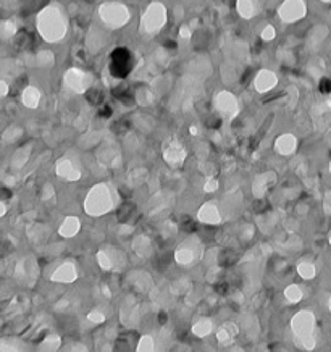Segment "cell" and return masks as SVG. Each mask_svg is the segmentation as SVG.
Listing matches in <instances>:
<instances>
[{
	"mask_svg": "<svg viewBox=\"0 0 331 352\" xmlns=\"http://www.w3.org/2000/svg\"><path fill=\"white\" fill-rule=\"evenodd\" d=\"M213 103H215V109L220 113V116L225 120H233L239 112V105H238L236 97L228 91L218 92L215 95V99H213Z\"/></svg>",
	"mask_w": 331,
	"mask_h": 352,
	"instance_id": "cell-6",
	"label": "cell"
},
{
	"mask_svg": "<svg viewBox=\"0 0 331 352\" xmlns=\"http://www.w3.org/2000/svg\"><path fill=\"white\" fill-rule=\"evenodd\" d=\"M218 186H220L218 179L213 178V176H210V178L207 179L205 186H204V191H205V193H215V191H218Z\"/></svg>",
	"mask_w": 331,
	"mask_h": 352,
	"instance_id": "cell-33",
	"label": "cell"
},
{
	"mask_svg": "<svg viewBox=\"0 0 331 352\" xmlns=\"http://www.w3.org/2000/svg\"><path fill=\"white\" fill-rule=\"evenodd\" d=\"M167 23V8L160 2H152L141 18V31L144 34H157Z\"/></svg>",
	"mask_w": 331,
	"mask_h": 352,
	"instance_id": "cell-5",
	"label": "cell"
},
{
	"mask_svg": "<svg viewBox=\"0 0 331 352\" xmlns=\"http://www.w3.org/2000/svg\"><path fill=\"white\" fill-rule=\"evenodd\" d=\"M79 230H81V220L78 217L70 215L63 220L61 226H60V234L63 238H73L79 233Z\"/></svg>",
	"mask_w": 331,
	"mask_h": 352,
	"instance_id": "cell-19",
	"label": "cell"
},
{
	"mask_svg": "<svg viewBox=\"0 0 331 352\" xmlns=\"http://www.w3.org/2000/svg\"><path fill=\"white\" fill-rule=\"evenodd\" d=\"M133 251L142 259L151 257V255H152V241H151V238L144 236V234L136 236L133 239Z\"/></svg>",
	"mask_w": 331,
	"mask_h": 352,
	"instance_id": "cell-18",
	"label": "cell"
},
{
	"mask_svg": "<svg viewBox=\"0 0 331 352\" xmlns=\"http://www.w3.org/2000/svg\"><path fill=\"white\" fill-rule=\"evenodd\" d=\"M88 320H89L91 323H94V325H100V323L105 322V315H104L102 310H97V308H94V310H91L88 314Z\"/></svg>",
	"mask_w": 331,
	"mask_h": 352,
	"instance_id": "cell-31",
	"label": "cell"
},
{
	"mask_svg": "<svg viewBox=\"0 0 331 352\" xmlns=\"http://www.w3.org/2000/svg\"><path fill=\"white\" fill-rule=\"evenodd\" d=\"M137 102H139L141 105H149L154 102V94L149 91V89H139L137 91V95H136Z\"/></svg>",
	"mask_w": 331,
	"mask_h": 352,
	"instance_id": "cell-29",
	"label": "cell"
},
{
	"mask_svg": "<svg viewBox=\"0 0 331 352\" xmlns=\"http://www.w3.org/2000/svg\"><path fill=\"white\" fill-rule=\"evenodd\" d=\"M99 16L109 28L118 29V28H123L128 21H130V10H128V7L123 5L121 2L112 0V2H105L100 5Z\"/></svg>",
	"mask_w": 331,
	"mask_h": 352,
	"instance_id": "cell-4",
	"label": "cell"
},
{
	"mask_svg": "<svg viewBox=\"0 0 331 352\" xmlns=\"http://www.w3.org/2000/svg\"><path fill=\"white\" fill-rule=\"evenodd\" d=\"M297 273L301 275L304 280H311L315 276V266L311 262H301L297 265Z\"/></svg>",
	"mask_w": 331,
	"mask_h": 352,
	"instance_id": "cell-27",
	"label": "cell"
},
{
	"mask_svg": "<svg viewBox=\"0 0 331 352\" xmlns=\"http://www.w3.org/2000/svg\"><path fill=\"white\" fill-rule=\"evenodd\" d=\"M63 79H65V84L71 91L78 92V94L86 92L91 86V76L79 68H70L65 73Z\"/></svg>",
	"mask_w": 331,
	"mask_h": 352,
	"instance_id": "cell-9",
	"label": "cell"
},
{
	"mask_svg": "<svg viewBox=\"0 0 331 352\" xmlns=\"http://www.w3.org/2000/svg\"><path fill=\"white\" fill-rule=\"evenodd\" d=\"M172 289L176 294H183V293H188L191 289V286H189V283L186 280H181V281H175L172 284Z\"/></svg>",
	"mask_w": 331,
	"mask_h": 352,
	"instance_id": "cell-32",
	"label": "cell"
},
{
	"mask_svg": "<svg viewBox=\"0 0 331 352\" xmlns=\"http://www.w3.org/2000/svg\"><path fill=\"white\" fill-rule=\"evenodd\" d=\"M305 4L302 0H284L278 8V16L284 23H294V21L304 18Z\"/></svg>",
	"mask_w": 331,
	"mask_h": 352,
	"instance_id": "cell-8",
	"label": "cell"
},
{
	"mask_svg": "<svg viewBox=\"0 0 331 352\" xmlns=\"http://www.w3.org/2000/svg\"><path fill=\"white\" fill-rule=\"evenodd\" d=\"M116 204V191L112 184L99 183L91 188L84 199V210L91 217H102Z\"/></svg>",
	"mask_w": 331,
	"mask_h": 352,
	"instance_id": "cell-1",
	"label": "cell"
},
{
	"mask_svg": "<svg viewBox=\"0 0 331 352\" xmlns=\"http://www.w3.org/2000/svg\"><path fill=\"white\" fill-rule=\"evenodd\" d=\"M39 100H40V92L36 88H28L23 92V102H25V105L31 107V109L37 107Z\"/></svg>",
	"mask_w": 331,
	"mask_h": 352,
	"instance_id": "cell-24",
	"label": "cell"
},
{
	"mask_svg": "<svg viewBox=\"0 0 331 352\" xmlns=\"http://www.w3.org/2000/svg\"><path fill=\"white\" fill-rule=\"evenodd\" d=\"M61 344V338L58 335H52L49 338H46V343L42 344V349H50V350H55L58 349Z\"/></svg>",
	"mask_w": 331,
	"mask_h": 352,
	"instance_id": "cell-30",
	"label": "cell"
},
{
	"mask_svg": "<svg viewBox=\"0 0 331 352\" xmlns=\"http://www.w3.org/2000/svg\"><path fill=\"white\" fill-rule=\"evenodd\" d=\"M154 349H155V339L151 335H144L139 339V343H137V347H136V350H139V352H151Z\"/></svg>",
	"mask_w": 331,
	"mask_h": 352,
	"instance_id": "cell-28",
	"label": "cell"
},
{
	"mask_svg": "<svg viewBox=\"0 0 331 352\" xmlns=\"http://www.w3.org/2000/svg\"><path fill=\"white\" fill-rule=\"evenodd\" d=\"M147 176H149L147 168L137 167V168H133L131 172L128 173L126 183L130 184V188H139V186H142L146 181H147Z\"/></svg>",
	"mask_w": 331,
	"mask_h": 352,
	"instance_id": "cell-20",
	"label": "cell"
},
{
	"mask_svg": "<svg viewBox=\"0 0 331 352\" xmlns=\"http://www.w3.org/2000/svg\"><path fill=\"white\" fill-rule=\"evenodd\" d=\"M37 28L40 36L49 42H58L67 36L68 23L58 7H47L37 18Z\"/></svg>",
	"mask_w": 331,
	"mask_h": 352,
	"instance_id": "cell-2",
	"label": "cell"
},
{
	"mask_svg": "<svg viewBox=\"0 0 331 352\" xmlns=\"http://www.w3.org/2000/svg\"><path fill=\"white\" fill-rule=\"evenodd\" d=\"M199 252H200L199 241L192 239V238L191 239H186V241H183L176 247V251H175V260L181 266L192 265V263L196 262Z\"/></svg>",
	"mask_w": 331,
	"mask_h": 352,
	"instance_id": "cell-7",
	"label": "cell"
},
{
	"mask_svg": "<svg viewBox=\"0 0 331 352\" xmlns=\"http://www.w3.org/2000/svg\"><path fill=\"white\" fill-rule=\"evenodd\" d=\"M212 329H213L212 320L200 318V320H197L194 325H192L191 332H192V335L197 336V338H205V336H209L212 333Z\"/></svg>",
	"mask_w": 331,
	"mask_h": 352,
	"instance_id": "cell-21",
	"label": "cell"
},
{
	"mask_svg": "<svg viewBox=\"0 0 331 352\" xmlns=\"http://www.w3.org/2000/svg\"><path fill=\"white\" fill-rule=\"evenodd\" d=\"M134 286L139 291H149V289H151V286H152L151 276H149L147 273H144V272H137V276L134 280Z\"/></svg>",
	"mask_w": 331,
	"mask_h": 352,
	"instance_id": "cell-25",
	"label": "cell"
},
{
	"mask_svg": "<svg viewBox=\"0 0 331 352\" xmlns=\"http://www.w3.org/2000/svg\"><path fill=\"white\" fill-rule=\"evenodd\" d=\"M302 289L299 287L297 284H291V286H287L286 289H284V297H286V301L287 302H291V304H297V302H301L302 299Z\"/></svg>",
	"mask_w": 331,
	"mask_h": 352,
	"instance_id": "cell-23",
	"label": "cell"
},
{
	"mask_svg": "<svg viewBox=\"0 0 331 352\" xmlns=\"http://www.w3.org/2000/svg\"><path fill=\"white\" fill-rule=\"evenodd\" d=\"M179 36L183 37V39H189V37H191V31H189V28H188V26H183V28H181Z\"/></svg>",
	"mask_w": 331,
	"mask_h": 352,
	"instance_id": "cell-35",
	"label": "cell"
},
{
	"mask_svg": "<svg viewBox=\"0 0 331 352\" xmlns=\"http://www.w3.org/2000/svg\"><path fill=\"white\" fill-rule=\"evenodd\" d=\"M189 133H191L192 136H196V134H197V126H191V128H189Z\"/></svg>",
	"mask_w": 331,
	"mask_h": 352,
	"instance_id": "cell-37",
	"label": "cell"
},
{
	"mask_svg": "<svg viewBox=\"0 0 331 352\" xmlns=\"http://www.w3.org/2000/svg\"><path fill=\"white\" fill-rule=\"evenodd\" d=\"M52 280L57 283H73L78 280V268L73 262H65L53 272Z\"/></svg>",
	"mask_w": 331,
	"mask_h": 352,
	"instance_id": "cell-15",
	"label": "cell"
},
{
	"mask_svg": "<svg viewBox=\"0 0 331 352\" xmlns=\"http://www.w3.org/2000/svg\"><path fill=\"white\" fill-rule=\"evenodd\" d=\"M97 263L102 270H112L113 268V259H112V255L107 252V251H99L97 252Z\"/></svg>",
	"mask_w": 331,
	"mask_h": 352,
	"instance_id": "cell-26",
	"label": "cell"
},
{
	"mask_svg": "<svg viewBox=\"0 0 331 352\" xmlns=\"http://www.w3.org/2000/svg\"><path fill=\"white\" fill-rule=\"evenodd\" d=\"M276 84H278V78H276V74L270 70H260L254 79V88L257 89V92H262V94L272 91Z\"/></svg>",
	"mask_w": 331,
	"mask_h": 352,
	"instance_id": "cell-14",
	"label": "cell"
},
{
	"mask_svg": "<svg viewBox=\"0 0 331 352\" xmlns=\"http://www.w3.org/2000/svg\"><path fill=\"white\" fill-rule=\"evenodd\" d=\"M275 183H276V176H275L273 172H263V173L257 175V176H255V179H254V183H252L254 196L257 199L263 197Z\"/></svg>",
	"mask_w": 331,
	"mask_h": 352,
	"instance_id": "cell-11",
	"label": "cell"
},
{
	"mask_svg": "<svg viewBox=\"0 0 331 352\" xmlns=\"http://www.w3.org/2000/svg\"><path fill=\"white\" fill-rule=\"evenodd\" d=\"M57 175L63 179H67V181H78L81 178V170L74 165L73 160L70 158H60L58 162H57Z\"/></svg>",
	"mask_w": 331,
	"mask_h": 352,
	"instance_id": "cell-12",
	"label": "cell"
},
{
	"mask_svg": "<svg viewBox=\"0 0 331 352\" xmlns=\"http://www.w3.org/2000/svg\"><path fill=\"white\" fill-rule=\"evenodd\" d=\"M236 10L244 19H251L255 15V2L254 0H238Z\"/></svg>",
	"mask_w": 331,
	"mask_h": 352,
	"instance_id": "cell-22",
	"label": "cell"
},
{
	"mask_svg": "<svg viewBox=\"0 0 331 352\" xmlns=\"http://www.w3.org/2000/svg\"><path fill=\"white\" fill-rule=\"evenodd\" d=\"M239 333V328L236 323H231V322H226L223 323L218 332H217V341L220 344H230L233 343V339L236 338V335Z\"/></svg>",
	"mask_w": 331,
	"mask_h": 352,
	"instance_id": "cell-17",
	"label": "cell"
},
{
	"mask_svg": "<svg viewBox=\"0 0 331 352\" xmlns=\"http://www.w3.org/2000/svg\"><path fill=\"white\" fill-rule=\"evenodd\" d=\"M197 218H199L200 223L215 226V225H220V223H221V212L218 210V207L215 204L209 202V204H204L199 209Z\"/></svg>",
	"mask_w": 331,
	"mask_h": 352,
	"instance_id": "cell-13",
	"label": "cell"
},
{
	"mask_svg": "<svg viewBox=\"0 0 331 352\" xmlns=\"http://www.w3.org/2000/svg\"><path fill=\"white\" fill-rule=\"evenodd\" d=\"M314 326H315V318L312 312L302 310L293 317L291 320V329L294 336L297 338V343L304 349H312L314 347Z\"/></svg>",
	"mask_w": 331,
	"mask_h": 352,
	"instance_id": "cell-3",
	"label": "cell"
},
{
	"mask_svg": "<svg viewBox=\"0 0 331 352\" xmlns=\"http://www.w3.org/2000/svg\"><path fill=\"white\" fill-rule=\"evenodd\" d=\"M296 147H297V139L291 133H284L276 137L275 141V151L281 155H291L296 151Z\"/></svg>",
	"mask_w": 331,
	"mask_h": 352,
	"instance_id": "cell-16",
	"label": "cell"
},
{
	"mask_svg": "<svg viewBox=\"0 0 331 352\" xmlns=\"http://www.w3.org/2000/svg\"><path fill=\"white\" fill-rule=\"evenodd\" d=\"M320 89H322L323 92H329V89H331V81L323 79V81H322V84H320Z\"/></svg>",
	"mask_w": 331,
	"mask_h": 352,
	"instance_id": "cell-36",
	"label": "cell"
},
{
	"mask_svg": "<svg viewBox=\"0 0 331 352\" xmlns=\"http://www.w3.org/2000/svg\"><path fill=\"white\" fill-rule=\"evenodd\" d=\"M188 157V152L184 146L178 141H170L163 147V158L170 167H181L184 163V160Z\"/></svg>",
	"mask_w": 331,
	"mask_h": 352,
	"instance_id": "cell-10",
	"label": "cell"
},
{
	"mask_svg": "<svg viewBox=\"0 0 331 352\" xmlns=\"http://www.w3.org/2000/svg\"><path fill=\"white\" fill-rule=\"evenodd\" d=\"M275 36H276V31H275V28L270 26V25L265 26V29L262 31V39H263V40H273Z\"/></svg>",
	"mask_w": 331,
	"mask_h": 352,
	"instance_id": "cell-34",
	"label": "cell"
}]
</instances>
